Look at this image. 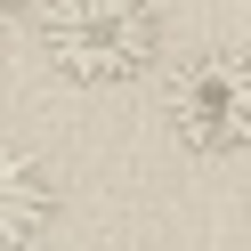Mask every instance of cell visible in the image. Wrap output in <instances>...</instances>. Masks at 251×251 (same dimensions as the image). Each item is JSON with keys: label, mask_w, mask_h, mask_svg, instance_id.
<instances>
[{"label": "cell", "mask_w": 251, "mask_h": 251, "mask_svg": "<svg viewBox=\"0 0 251 251\" xmlns=\"http://www.w3.org/2000/svg\"><path fill=\"white\" fill-rule=\"evenodd\" d=\"M154 0H41V57L73 89H122L154 65Z\"/></svg>", "instance_id": "1"}, {"label": "cell", "mask_w": 251, "mask_h": 251, "mask_svg": "<svg viewBox=\"0 0 251 251\" xmlns=\"http://www.w3.org/2000/svg\"><path fill=\"white\" fill-rule=\"evenodd\" d=\"M170 138L186 154H251V49H195L162 81Z\"/></svg>", "instance_id": "2"}, {"label": "cell", "mask_w": 251, "mask_h": 251, "mask_svg": "<svg viewBox=\"0 0 251 251\" xmlns=\"http://www.w3.org/2000/svg\"><path fill=\"white\" fill-rule=\"evenodd\" d=\"M49 211H57L49 170H41L25 146L0 138V251H33L41 235H49Z\"/></svg>", "instance_id": "3"}]
</instances>
